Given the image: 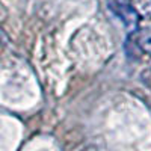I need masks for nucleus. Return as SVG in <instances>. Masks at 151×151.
Wrapping results in <instances>:
<instances>
[{
    "label": "nucleus",
    "instance_id": "obj_1",
    "mask_svg": "<svg viewBox=\"0 0 151 151\" xmlns=\"http://www.w3.org/2000/svg\"><path fill=\"white\" fill-rule=\"evenodd\" d=\"M107 6L127 29L134 30L137 27L139 15L132 6V0H107Z\"/></svg>",
    "mask_w": 151,
    "mask_h": 151
},
{
    "label": "nucleus",
    "instance_id": "obj_2",
    "mask_svg": "<svg viewBox=\"0 0 151 151\" xmlns=\"http://www.w3.org/2000/svg\"><path fill=\"white\" fill-rule=\"evenodd\" d=\"M134 40H136L137 47H139L144 53L151 55V26L139 29L134 35Z\"/></svg>",
    "mask_w": 151,
    "mask_h": 151
},
{
    "label": "nucleus",
    "instance_id": "obj_3",
    "mask_svg": "<svg viewBox=\"0 0 151 151\" xmlns=\"http://www.w3.org/2000/svg\"><path fill=\"white\" fill-rule=\"evenodd\" d=\"M132 6L139 18H151V0H132Z\"/></svg>",
    "mask_w": 151,
    "mask_h": 151
}]
</instances>
